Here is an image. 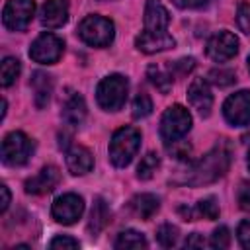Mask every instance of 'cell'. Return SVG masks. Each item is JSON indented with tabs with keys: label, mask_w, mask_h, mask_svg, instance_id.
I'll return each mask as SVG.
<instances>
[{
	"label": "cell",
	"mask_w": 250,
	"mask_h": 250,
	"mask_svg": "<svg viewBox=\"0 0 250 250\" xmlns=\"http://www.w3.org/2000/svg\"><path fill=\"white\" fill-rule=\"evenodd\" d=\"M172 2L184 10H197V8H205L211 0H172Z\"/></svg>",
	"instance_id": "obj_37"
},
{
	"label": "cell",
	"mask_w": 250,
	"mask_h": 250,
	"mask_svg": "<svg viewBox=\"0 0 250 250\" xmlns=\"http://www.w3.org/2000/svg\"><path fill=\"white\" fill-rule=\"evenodd\" d=\"M229 164H230V150L227 148V145H217L189 166L184 184L193 188L213 184L227 174Z\"/></svg>",
	"instance_id": "obj_1"
},
{
	"label": "cell",
	"mask_w": 250,
	"mask_h": 250,
	"mask_svg": "<svg viewBox=\"0 0 250 250\" xmlns=\"http://www.w3.org/2000/svg\"><path fill=\"white\" fill-rule=\"evenodd\" d=\"M51 248H78L80 242L72 236H55L51 242H49Z\"/></svg>",
	"instance_id": "obj_36"
},
{
	"label": "cell",
	"mask_w": 250,
	"mask_h": 250,
	"mask_svg": "<svg viewBox=\"0 0 250 250\" xmlns=\"http://www.w3.org/2000/svg\"><path fill=\"white\" fill-rule=\"evenodd\" d=\"M209 246L213 248H229L230 246V230L227 227H217L211 234Z\"/></svg>",
	"instance_id": "obj_30"
},
{
	"label": "cell",
	"mask_w": 250,
	"mask_h": 250,
	"mask_svg": "<svg viewBox=\"0 0 250 250\" xmlns=\"http://www.w3.org/2000/svg\"><path fill=\"white\" fill-rule=\"evenodd\" d=\"M236 199H238V205L242 211L250 213V184L248 182H242L240 188H238V193H236Z\"/></svg>",
	"instance_id": "obj_33"
},
{
	"label": "cell",
	"mask_w": 250,
	"mask_h": 250,
	"mask_svg": "<svg viewBox=\"0 0 250 250\" xmlns=\"http://www.w3.org/2000/svg\"><path fill=\"white\" fill-rule=\"evenodd\" d=\"M66 168L70 174L74 176H84L94 168V156L92 152L82 146V145H74L66 150Z\"/></svg>",
	"instance_id": "obj_17"
},
{
	"label": "cell",
	"mask_w": 250,
	"mask_h": 250,
	"mask_svg": "<svg viewBox=\"0 0 250 250\" xmlns=\"http://www.w3.org/2000/svg\"><path fill=\"white\" fill-rule=\"evenodd\" d=\"M238 51V39L230 31H219L207 41V55L215 62H225L232 59Z\"/></svg>",
	"instance_id": "obj_11"
},
{
	"label": "cell",
	"mask_w": 250,
	"mask_h": 250,
	"mask_svg": "<svg viewBox=\"0 0 250 250\" xmlns=\"http://www.w3.org/2000/svg\"><path fill=\"white\" fill-rule=\"evenodd\" d=\"M248 168H250V150H248Z\"/></svg>",
	"instance_id": "obj_40"
},
{
	"label": "cell",
	"mask_w": 250,
	"mask_h": 250,
	"mask_svg": "<svg viewBox=\"0 0 250 250\" xmlns=\"http://www.w3.org/2000/svg\"><path fill=\"white\" fill-rule=\"evenodd\" d=\"M129 92V82L121 74H109L105 76L98 88H96V100L102 109L105 111H117L123 107Z\"/></svg>",
	"instance_id": "obj_4"
},
{
	"label": "cell",
	"mask_w": 250,
	"mask_h": 250,
	"mask_svg": "<svg viewBox=\"0 0 250 250\" xmlns=\"http://www.w3.org/2000/svg\"><path fill=\"white\" fill-rule=\"evenodd\" d=\"M236 236L242 248H250V219H244L238 229H236Z\"/></svg>",
	"instance_id": "obj_34"
},
{
	"label": "cell",
	"mask_w": 250,
	"mask_h": 250,
	"mask_svg": "<svg viewBox=\"0 0 250 250\" xmlns=\"http://www.w3.org/2000/svg\"><path fill=\"white\" fill-rule=\"evenodd\" d=\"M31 90H33V98H35V105L41 109L49 104L51 94H53V76H49L47 72H33L31 76Z\"/></svg>",
	"instance_id": "obj_19"
},
{
	"label": "cell",
	"mask_w": 250,
	"mask_h": 250,
	"mask_svg": "<svg viewBox=\"0 0 250 250\" xmlns=\"http://www.w3.org/2000/svg\"><path fill=\"white\" fill-rule=\"evenodd\" d=\"M191 129V115L189 111L176 104L172 107H168L164 113H162V119H160V137L166 145L182 139L188 135V131Z\"/></svg>",
	"instance_id": "obj_5"
},
{
	"label": "cell",
	"mask_w": 250,
	"mask_h": 250,
	"mask_svg": "<svg viewBox=\"0 0 250 250\" xmlns=\"http://www.w3.org/2000/svg\"><path fill=\"white\" fill-rule=\"evenodd\" d=\"M236 23H238V29L246 35H250V4L248 2H242L236 10Z\"/></svg>",
	"instance_id": "obj_31"
},
{
	"label": "cell",
	"mask_w": 250,
	"mask_h": 250,
	"mask_svg": "<svg viewBox=\"0 0 250 250\" xmlns=\"http://www.w3.org/2000/svg\"><path fill=\"white\" fill-rule=\"evenodd\" d=\"M41 25L47 29H57L68 20V0H47L39 14Z\"/></svg>",
	"instance_id": "obj_15"
},
{
	"label": "cell",
	"mask_w": 250,
	"mask_h": 250,
	"mask_svg": "<svg viewBox=\"0 0 250 250\" xmlns=\"http://www.w3.org/2000/svg\"><path fill=\"white\" fill-rule=\"evenodd\" d=\"M223 115L225 119L234 127H244L250 123V92L240 90L227 98L223 104Z\"/></svg>",
	"instance_id": "obj_9"
},
{
	"label": "cell",
	"mask_w": 250,
	"mask_h": 250,
	"mask_svg": "<svg viewBox=\"0 0 250 250\" xmlns=\"http://www.w3.org/2000/svg\"><path fill=\"white\" fill-rule=\"evenodd\" d=\"M31 152L33 141L21 131H12L2 141V162L6 166H23Z\"/></svg>",
	"instance_id": "obj_6"
},
{
	"label": "cell",
	"mask_w": 250,
	"mask_h": 250,
	"mask_svg": "<svg viewBox=\"0 0 250 250\" xmlns=\"http://www.w3.org/2000/svg\"><path fill=\"white\" fill-rule=\"evenodd\" d=\"M170 25V14L160 0H146L145 6V29L146 31H166Z\"/></svg>",
	"instance_id": "obj_16"
},
{
	"label": "cell",
	"mask_w": 250,
	"mask_h": 250,
	"mask_svg": "<svg viewBox=\"0 0 250 250\" xmlns=\"http://www.w3.org/2000/svg\"><path fill=\"white\" fill-rule=\"evenodd\" d=\"M178 236H180V230H178V227L172 225V223H164V225H160L158 230H156V240H158V244L164 246V248L176 246V244H178Z\"/></svg>",
	"instance_id": "obj_26"
},
{
	"label": "cell",
	"mask_w": 250,
	"mask_h": 250,
	"mask_svg": "<svg viewBox=\"0 0 250 250\" xmlns=\"http://www.w3.org/2000/svg\"><path fill=\"white\" fill-rule=\"evenodd\" d=\"M193 66H195V61H193L191 57H188V59H180V61H176V62L170 66V70H174V72H178L180 76H184V74L191 72Z\"/></svg>",
	"instance_id": "obj_35"
},
{
	"label": "cell",
	"mask_w": 250,
	"mask_h": 250,
	"mask_svg": "<svg viewBox=\"0 0 250 250\" xmlns=\"http://www.w3.org/2000/svg\"><path fill=\"white\" fill-rule=\"evenodd\" d=\"M86 117V102L80 94L68 92L62 102V119L68 125H80Z\"/></svg>",
	"instance_id": "obj_18"
},
{
	"label": "cell",
	"mask_w": 250,
	"mask_h": 250,
	"mask_svg": "<svg viewBox=\"0 0 250 250\" xmlns=\"http://www.w3.org/2000/svg\"><path fill=\"white\" fill-rule=\"evenodd\" d=\"M146 76L152 82V86H156V90H160L162 94H168L170 92V88H172V74L170 72H164L160 66L152 64V66H148Z\"/></svg>",
	"instance_id": "obj_24"
},
{
	"label": "cell",
	"mask_w": 250,
	"mask_h": 250,
	"mask_svg": "<svg viewBox=\"0 0 250 250\" xmlns=\"http://www.w3.org/2000/svg\"><path fill=\"white\" fill-rule=\"evenodd\" d=\"M131 109H133L131 113H133V117H135V119H143V117L150 115V111H152V100H150V96H148V94H145V92L137 94V96H135V100H133Z\"/></svg>",
	"instance_id": "obj_27"
},
{
	"label": "cell",
	"mask_w": 250,
	"mask_h": 250,
	"mask_svg": "<svg viewBox=\"0 0 250 250\" xmlns=\"http://www.w3.org/2000/svg\"><path fill=\"white\" fill-rule=\"evenodd\" d=\"M107 223H109V209L102 197H96L92 211H90V219H88V232L92 236H96L98 232H102L105 229Z\"/></svg>",
	"instance_id": "obj_21"
},
{
	"label": "cell",
	"mask_w": 250,
	"mask_h": 250,
	"mask_svg": "<svg viewBox=\"0 0 250 250\" xmlns=\"http://www.w3.org/2000/svg\"><path fill=\"white\" fill-rule=\"evenodd\" d=\"M248 70H250V57H248Z\"/></svg>",
	"instance_id": "obj_41"
},
{
	"label": "cell",
	"mask_w": 250,
	"mask_h": 250,
	"mask_svg": "<svg viewBox=\"0 0 250 250\" xmlns=\"http://www.w3.org/2000/svg\"><path fill=\"white\" fill-rule=\"evenodd\" d=\"M209 80L219 88H227V86L236 82V74L232 70H229V68H213L209 72Z\"/></svg>",
	"instance_id": "obj_29"
},
{
	"label": "cell",
	"mask_w": 250,
	"mask_h": 250,
	"mask_svg": "<svg viewBox=\"0 0 250 250\" xmlns=\"http://www.w3.org/2000/svg\"><path fill=\"white\" fill-rule=\"evenodd\" d=\"M195 215H199L203 219H209V221L217 219L219 217V203H217V199L215 197H205V199L197 201Z\"/></svg>",
	"instance_id": "obj_28"
},
{
	"label": "cell",
	"mask_w": 250,
	"mask_h": 250,
	"mask_svg": "<svg viewBox=\"0 0 250 250\" xmlns=\"http://www.w3.org/2000/svg\"><path fill=\"white\" fill-rule=\"evenodd\" d=\"M35 14V0H8L2 12V21L10 31H23Z\"/></svg>",
	"instance_id": "obj_7"
},
{
	"label": "cell",
	"mask_w": 250,
	"mask_h": 250,
	"mask_svg": "<svg viewBox=\"0 0 250 250\" xmlns=\"http://www.w3.org/2000/svg\"><path fill=\"white\" fill-rule=\"evenodd\" d=\"M168 150L178 158V160H189V154H191V146L188 143H184L182 139L174 141L168 145Z\"/></svg>",
	"instance_id": "obj_32"
},
{
	"label": "cell",
	"mask_w": 250,
	"mask_h": 250,
	"mask_svg": "<svg viewBox=\"0 0 250 250\" xmlns=\"http://www.w3.org/2000/svg\"><path fill=\"white\" fill-rule=\"evenodd\" d=\"M184 246H186V248H203V246H205V240H203V236H201V234L191 232V234L186 238Z\"/></svg>",
	"instance_id": "obj_38"
},
{
	"label": "cell",
	"mask_w": 250,
	"mask_h": 250,
	"mask_svg": "<svg viewBox=\"0 0 250 250\" xmlns=\"http://www.w3.org/2000/svg\"><path fill=\"white\" fill-rule=\"evenodd\" d=\"M141 146V133L135 127H119L109 141V160L117 168H125Z\"/></svg>",
	"instance_id": "obj_2"
},
{
	"label": "cell",
	"mask_w": 250,
	"mask_h": 250,
	"mask_svg": "<svg viewBox=\"0 0 250 250\" xmlns=\"http://www.w3.org/2000/svg\"><path fill=\"white\" fill-rule=\"evenodd\" d=\"M158 166H160V158H158V154H154V152H146V154L141 158L139 166H137V178H139V180H150V178L156 174Z\"/></svg>",
	"instance_id": "obj_25"
},
{
	"label": "cell",
	"mask_w": 250,
	"mask_h": 250,
	"mask_svg": "<svg viewBox=\"0 0 250 250\" xmlns=\"http://www.w3.org/2000/svg\"><path fill=\"white\" fill-rule=\"evenodd\" d=\"M82 213H84V199L76 193H64L53 201L51 215L57 223L72 225L82 217Z\"/></svg>",
	"instance_id": "obj_10"
},
{
	"label": "cell",
	"mask_w": 250,
	"mask_h": 250,
	"mask_svg": "<svg viewBox=\"0 0 250 250\" xmlns=\"http://www.w3.org/2000/svg\"><path fill=\"white\" fill-rule=\"evenodd\" d=\"M129 207L137 217L146 221V219L154 217V213L160 209V199L152 193H139L129 201Z\"/></svg>",
	"instance_id": "obj_20"
},
{
	"label": "cell",
	"mask_w": 250,
	"mask_h": 250,
	"mask_svg": "<svg viewBox=\"0 0 250 250\" xmlns=\"http://www.w3.org/2000/svg\"><path fill=\"white\" fill-rule=\"evenodd\" d=\"M176 45V39L166 33V31H141L135 39V47L141 51V53H146V55H152V53H160V51H168Z\"/></svg>",
	"instance_id": "obj_13"
},
{
	"label": "cell",
	"mask_w": 250,
	"mask_h": 250,
	"mask_svg": "<svg viewBox=\"0 0 250 250\" xmlns=\"http://www.w3.org/2000/svg\"><path fill=\"white\" fill-rule=\"evenodd\" d=\"M78 37L90 47H107L115 37V25L104 16H86L78 23Z\"/></svg>",
	"instance_id": "obj_3"
},
{
	"label": "cell",
	"mask_w": 250,
	"mask_h": 250,
	"mask_svg": "<svg viewBox=\"0 0 250 250\" xmlns=\"http://www.w3.org/2000/svg\"><path fill=\"white\" fill-rule=\"evenodd\" d=\"M0 191H2V205H0V213H4L10 205V191H8V186H0Z\"/></svg>",
	"instance_id": "obj_39"
},
{
	"label": "cell",
	"mask_w": 250,
	"mask_h": 250,
	"mask_svg": "<svg viewBox=\"0 0 250 250\" xmlns=\"http://www.w3.org/2000/svg\"><path fill=\"white\" fill-rule=\"evenodd\" d=\"M20 70H21V64L16 57H6L2 61V68H0V82L4 88L12 86L16 82V78L20 76Z\"/></svg>",
	"instance_id": "obj_23"
},
{
	"label": "cell",
	"mask_w": 250,
	"mask_h": 250,
	"mask_svg": "<svg viewBox=\"0 0 250 250\" xmlns=\"http://www.w3.org/2000/svg\"><path fill=\"white\" fill-rule=\"evenodd\" d=\"M62 49H64V43L61 37H57L55 33H41L29 47V57L39 62V64H53L61 59L62 55Z\"/></svg>",
	"instance_id": "obj_8"
},
{
	"label": "cell",
	"mask_w": 250,
	"mask_h": 250,
	"mask_svg": "<svg viewBox=\"0 0 250 250\" xmlns=\"http://www.w3.org/2000/svg\"><path fill=\"white\" fill-rule=\"evenodd\" d=\"M188 100H189L191 107L197 109L203 117H207L211 113L213 94H211V88H209L205 78H193V82L188 88Z\"/></svg>",
	"instance_id": "obj_14"
},
{
	"label": "cell",
	"mask_w": 250,
	"mask_h": 250,
	"mask_svg": "<svg viewBox=\"0 0 250 250\" xmlns=\"http://www.w3.org/2000/svg\"><path fill=\"white\" fill-rule=\"evenodd\" d=\"M61 182V172L57 166H43L35 176L25 180V191L31 195H45L51 193Z\"/></svg>",
	"instance_id": "obj_12"
},
{
	"label": "cell",
	"mask_w": 250,
	"mask_h": 250,
	"mask_svg": "<svg viewBox=\"0 0 250 250\" xmlns=\"http://www.w3.org/2000/svg\"><path fill=\"white\" fill-rule=\"evenodd\" d=\"M113 246H115L117 250H129V248H146L148 242H146V238H145L141 232H137V230H123V232L117 234Z\"/></svg>",
	"instance_id": "obj_22"
}]
</instances>
